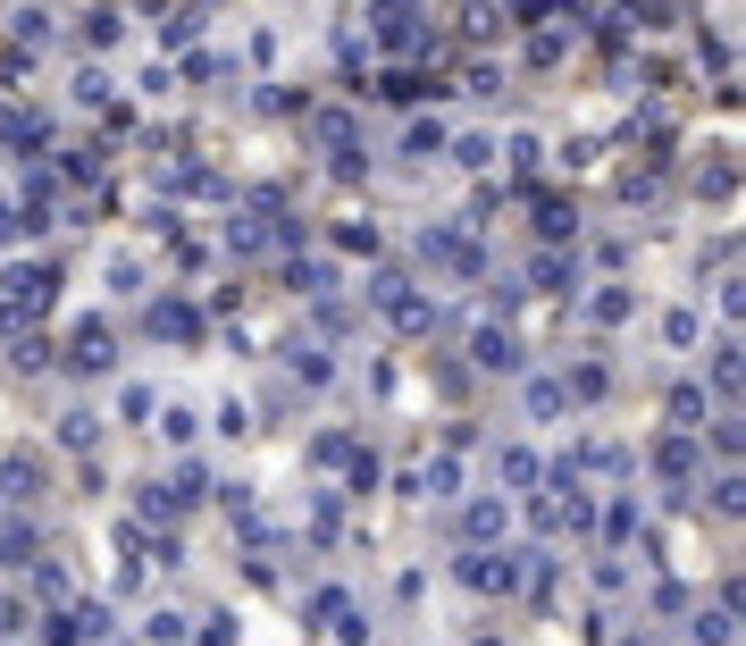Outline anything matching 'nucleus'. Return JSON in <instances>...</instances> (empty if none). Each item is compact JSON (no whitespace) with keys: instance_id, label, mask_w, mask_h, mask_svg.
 I'll return each instance as SVG.
<instances>
[{"instance_id":"f257e3e1","label":"nucleus","mask_w":746,"mask_h":646,"mask_svg":"<svg viewBox=\"0 0 746 646\" xmlns=\"http://www.w3.org/2000/svg\"><path fill=\"white\" fill-rule=\"evenodd\" d=\"M110 361H118V345H110V327H76V370H110Z\"/></svg>"},{"instance_id":"f03ea898","label":"nucleus","mask_w":746,"mask_h":646,"mask_svg":"<svg viewBox=\"0 0 746 646\" xmlns=\"http://www.w3.org/2000/svg\"><path fill=\"white\" fill-rule=\"evenodd\" d=\"M34 487H42V470H34L26 453H9V462H0V495H9V504H26Z\"/></svg>"},{"instance_id":"7ed1b4c3","label":"nucleus","mask_w":746,"mask_h":646,"mask_svg":"<svg viewBox=\"0 0 746 646\" xmlns=\"http://www.w3.org/2000/svg\"><path fill=\"white\" fill-rule=\"evenodd\" d=\"M478 370H512V336H496V327H478Z\"/></svg>"},{"instance_id":"20e7f679","label":"nucleus","mask_w":746,"mask_h":646,"mask_svg":"<svg viewBox=\"0 0 746 646\" xmlns=\"http://www.w3.org/2000/svg\"><path fill=\"white\" fill-rule=\"evenodd\" d=\"M34 538H26V529H0V563H9V571H26V563H34Z\"/></svg>"},{"instance_id":"39448f33","label":"nucleus","mask_w":746,"mask_h":646,"mask_svg":"<svg viewBox=\"0 0 746 646\" xmlns=\"http://www.w3.org/2000/svg\"><path fill=\"white\" fill-rule=\"evenodd\" d=\"M9 630H26V605H17V596H0V638H9Z\"/></svg>"},{"instance_id":"423d86ee","label":"nucleus","mask_w":746,"mask_h":646,"mask_svg":"<svg viewBox=\"0 0 746 646\" xmlns=\"http://www.w3.org/2000/svg\"><path fill=\"white\" fill-rule=\"evenodd\" d=\"M9 235H17V210H0V244H9Z\"/></svg>"},{"instance_id":"0eeeda50","label":"nucleus","mask_w":746,"mask_h":646,"mask_svg":"<svg viewBox=\"0 0 746 646\" xmlns=\"http://www.w3.org/2000/svg\"><path fill=\"white\" fill-rule=\"evenodd\" d=\"M629 646H638V638H629Z\"/></svg>"}]
</instances>
